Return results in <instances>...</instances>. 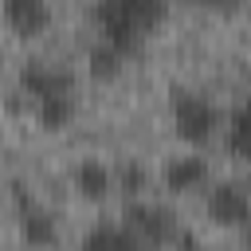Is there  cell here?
<instances>
[{
    "label": "cell",
    "mask_w": 251,
    "mask_h": 251,
    "mask_svg": "<svg viewBox=\"0 0 251 251\" xmlns=\"http://www.w3.org/2000/svg\"><path fill=\"white\" fill-rule=\"evenodd\" d=\"M243 243H247V247H251V224H247V227H243Z\"/></svg>",
    "instance_id": "obj_15"
},
{
    "label": "cell",
    "mask_w": 251,
    "mask_h": 251,
    "mask_svg": "<svg viewBox=\"0 0 251 251\" xmlns=\"http://www.w3.org/2000/svg\"><path fill=\"white\" fill-rule=\"evenodd\" d=\"M20 90L35 102V98H47V94H71V75L59 71V67H47V63H24L20 67Z\"/></svg>",
    "instance_id": "obj_6"
},
{
    "label": "cell",
    "mask_w": 251,
    "mask_h": 251,
    "mask_svg": "<svg viewBox=\"0 0 251 251\" xmlns=\"http://www.w3.org/2000/svg\"><path fill=\"white\" fill-rule=\"evenodd\" d=\"M31 110H35L39 129L59 133V129H67L71 118H75V98H71V94H47V98H35Z\"/></svg>",
    "instance_id": "obj_9"
},
{
    "label": "cell",
    "mask_w": 251,
    "mask_h": 251,
    "mask_svg": "<svg viewBox=\"0 0 251 251\" xmlns=\"http://www.w3.org/2000/svg\"><path fill=\"white\" fill-rule=\"evenodd\" d=\"M161 176H165L169 192H196V188L208 184V161L196 157V153H184V157H173Z\"/></svg>",
    "instance_id": "obj_7"
},
{
    "label": "cell",
    "mask_w": 251,
    "mask_h": 251,
    "mask_svg": "<svg viewBox=\"0 0 251 251\" xmlns=\"http://www.w3.org/2000/svg\"><path fill=\"white\" fill-rule=\"evenodd\" d=\"M208 216L220 227H247L251 224V196L239 184L224 180V184H216L208 192Z\"/></svg>",
    "instance_id": "obj_4"
},
{
    "label": "cell",
    "mask_w": 251,
    "mask_h": 251,
    "mask_svg": "<svg viewBox=\"0 0 251 251\" xmlns=\"http://www.w3.org/2000/svg\"><path fill=\"white\" fill-rule=\"evenodd\" d=\"M173 129L184 145H208L220 129V110L192 90H176L173 94Z\"/></svg>",
    "instance_id": "obj_2"
},
{
    "label": "cell",
    "mask_w": 251,
    "mask_h": 251,
    "mask_svg": "<svg viewBox=\"0 0 251 251\" xmlns=\"http://www.w3.org/2000/svg\"><path fill=\"white\" fill-rule=\"evenodd\" d=\"M4 24L20 39H35L51 27V0H4Z\"/></svg>",
    "instance_id": "obj_5"
},
{
    "label": "cell",
    "mask_w": 251,
    "mask_h": 251,
    "mask_svg": "<svg viewBox=\"0 0 251 251\" xmlns=\"http://www.w3.org/2000/svg\"><path fill=\"white\" fill-rule=\"evenodd\" d=\"M169 4L165 0H98L94 4V24L98 39L114 43L122 55H133L149 31L165 24Z\"/></svg>",
    "instance_id": "obj_1"
},
{
    "label": "cell",
    "mask_w": 251,
    "mask_h": 251,
    "mask_svg": "<svg viewBox=\"0 0 251 251\" xmlns=\"http://www.w3.org/2000/svg\"><path fill=\"white\" fill-rule=\"evenodd\" d=\"M122 220L137 231L141 243H173V239H176V220H173V212L161 208V204L129 200L126 212H122Z\"/></svg>",
    "instance_id": "obj_3"
},
{
    "label": "cell",
    "mask_w": 251,
    "mask_h": 251,
    "mask_svg": "<svg viewBox=\"0 0 251 251\" xmlns=\"http://www.w3.org/2000/svg\"><path fill=\"white\" fill-rule=\"evenodd\" d=\"M196 4H220V0H196Z\"/></svg>",
    "instance_id": "obj_16"
},
{
    "label": "cell",
    "mask_w": 251,
    "mask_h": 251,
    "mask_svg": "<svg viewBox=\"0 0 251 251\" xmlns=\"http://www.w3.org/2000/svg\"><path fill=\"white\" fill-rule=\"evenodd\" d=\"M126 59H129V55H122L114 43L98 39V43L90 47V55H86V71H90L94 82H114V78L126 71Z\"/></svg>",
    "instance_id": "obj_10"
},
{
    "label": "cell",
    "mask_w": 251,
    "mask_h": 251,
    "mask_svg": "<svg viewBox=\"0 0 251 251\" xmlns=\"http://www.w3.org/2000/svg\"><path fill=\"white\" fill-rule=\"evenodd\" d=\"M114 184H118V180H114V173H110L102 161H94V157L78 161V169H75V188H78V196H82V200L98 204V200H106V196H110V188H114Z\"/></svg>",
    "instance_id": "obj_8"
},
{
    "label": "cell",
    "mask_w": 251,
    "mask_h": 251,
    "mask_svg": "<svg viewBox=\"0 0 251 251\" xmlns=\"http://www.w3.org/2000/svg\"><path fill=\"white\" fill-rule=\"evenodd\" d=\"M114 180H118V188L133 200V196H141L145 192V184H149V173L137 165V161H122L118 165V173H114Z\"/></svg>",
    "instance_id": "obj_14"
},
{
    "label": "cell",
    "mask_w": 251,
    "mask_h": 251,
    "mask_svg": "<svg viewBox=\"0 0 251 251\" xmlns=\"http://www.w3.org/2000/svg\"><path fill=\"white\" fill-rule=\"evenodd\" d=\"M20 235H24V243H31V247H51V243H59V227H55V220L43 212V208H20Z\"/></svg>",
    "instance_id": "obj_11"
},
{
    "label": "cell",
    "mask_w": 251,
    "mask_h": 251,
    "mask_svg": "<svg viewBox=\"0 0 251 251\" xmlns=\"http://www.w3.org/2000/svg\"><path fill=\"white\" fill-rule=\"evenodd\" d=\"M137 231L122 220V224H98L82 235V247H137Z\"/></svg>",
    "instance_id": "obj_12"
},
{
    "label": "cell",
    "mask_w": 251,
    "mask_h": 251,
    "mask_svg": "<svg viewBox=\"0 0 251 251\" xmlns=\"http://www.w3.org/2000/svg\"><path fill=\"white\" fill-rule=\"evenodd\" d=\"M227 149L243 161H251V102H243L227 122Z\"/></svg>",
    "instance_id": "obj_13"
}]
</instances>
